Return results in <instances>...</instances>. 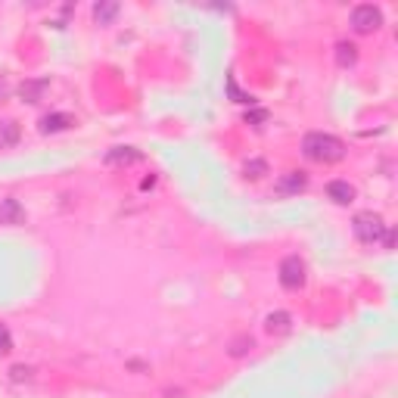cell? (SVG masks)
Masks as SVG:
<instances>
[{"instance_id": "obj_11", "label": "cell", "mask_w": 398, "mask_h": 398, "mask_svg": "<svg viewBox=\"0 0 398 398\" xmlns=\"http://www.w3.org/2000/svg\"><path fill=\"white\" fill-rule=\"evenodd\" d=\"M140 150H134V147H115L106 153V165H134V162H140Z\"/></svg>"}, {"instance_id": "obj_20", "label": "cell", "mask_w": 398, "mask_h": 398, "mask_svg": "<svg viewBox=\"0 0 398 398\" xmlns=\"http://www.w3.org/2000/svg\"><path fill=\"white\" fill-rule=\"evenodd\" d=\"M383 246H386V249H392V246H395V230L386 227V234H383Z\"/></svg>"}, {"instance_id": "obj_4", "label": "cell", "mask_w": 398, "mask_h": 398, "mask_svg": "<svg viewBox=\"0 0 398 398\" xmlns=\"http://www.w3.org/2000/svg\"><path fill=\"white\" fill-rule=\"evenodd\" d=\"M380 25H383V13L376 10L373 4H361V6H354L352 10V28L358 34H371Z\"/></svg>"}, {"instance_id": "obj_10", "label": "cell", "mask_w": 398, "mask_h": 398, "mask_svg": "<svg viewBox=\"0 0 398 398\" xmlns=\"http://www.w3.org/2000/svg\"><path fill=\"white\" fill-rule=\"evenodd\" d=\"M265 330L271 333V336H284V333L293 330V317H289L286 311H271L265 321Z\"/></svg>"}, {"instance_id": "obj_2", "label": "cell", "mask_w": 398, "mask_h": 398, "mask_svg": "<svg viewBox=\"0 0 398 398\" xmlns=\"http://www.w3.org/2000/svg\"><path fill=\"white\" fill-rule=\"evenodd\" d=\"M352 230L364 246H373V243L383 240V234H386V221H383L376 212H361V215H354Z\"/></svg>"}, {"instance_id": "obj_21", "label": "cell", "mask_w": 398, "mask_h": 398, "mask_svg": "<svg viewBox=\"0 0 398 398\" xmlns=\"http://www.w3.org/2000/svg\"><path fill=\"white\" fill-rule=\"evenodd\" d=\"M6 97H10V84H6V78L0 75V103H4Z\"/></svg>"}, {"instance_id": "obj_6", "label": "cell", "mask_w": 398, "mask_h": 398, "mask_svg": "<svg viewBox=\"0 0 398 398\" xmlns=\"http://www.w3.org/2000/svg\"><path fill=\"white\" fill-rule=\"evenodd\" d=\"M305 187H308V178L302 175V171H286V175L277 180V187H274V190H277L280 197H293V193H302Z\"/></svg>"}, {"instance_id": "obj_7", "label": "cell", "mask_w": 398, "mask_h": 398, "mask_svg": "<svg viewBox=\"0 0 398 398\" xmlns=\"http://www.w3.org/2000/svg\"><path fill=\"white\" fill-rule=\"evenodd\" d=\"M72 125H75V119L69 112H50L41 119V134H60V131H69Z\"/></svg>"}, {"instance_id": "obj_18", "label": "cell", "mask_w": 398, "mask_h": 398, "mask_svg": "<svg viewBox=\"0 0 398 398\" xmlns=\"http://www.w3.org/2000/svg\"><path fill=\"white\" fill-rule=\"evenodd\" d=\"M10 373H13V380H32V367H22V364H16Z\"/></svg>"}, {"instance_id": "obj_12", "label": "cell", "mask_w": 398, "mask_h": 398, "mask_svg": "<svg viewBox=\"0 0 398 398\" xmlns=\"http://www.w3.org/2000/svg\"><path fill=\"white\" fill-rule=\"evenodd\" d=\"M19 137H22V131H19L16 121H13V119H0V150L16 147Z\"/></svg>"}, {"instance_id": "obj_5", "label": "cell", "mask_w": 398, "mask_h": 398, "mask_svg": "<svg viewBox=\"0 0 398 398\" xmlns=\"http://www.w3.org/2000/svg\"><path fill=\"white\" fill-rule=\"evenodd\" d=\"M22 221H25L22 202L13 199V197L0 199V224H10V227H16V224H22Z\"/></svg>"}, {"instance_id": "obj_14", "label": "cell", "mask_w": 398, "mask_h": 398, "mask_svg": "<svg viewBox=\"0 0 398 398\" xmlns=\"http://www.w3.org/2000/svg\"><path fill=\"white\" fill-rule=\"evenodd\" d=\"M336 62L343 69L354 66V62H358V47L349 44V41H339V44H336Z\"/></svg>"}, {"instance_id": "obj_9", "label": "cell", "mask_w": 398, "mask_h": 398, "mask_svg": "<svg viewBox=\"0 0 398 398\" xmlns=\"http://www.w3.org/2000/svg\"><path fill=\"white\" fill-rule=\"evenodd\" d=\"M44 91H47V78H28L19 88V97H22V103H38L44 97Z\"/></svg>"}, {"instance_id": "obj_1", "label": "cell", "mask_w": 398, "mask_h": 398, "mask_svg": "<svg viewBox=\"0 0 398 398\" xmlns=\"http://www.w3.org/2000/svg\"><path fill=\"white\" fill-rule=\"evenodd\" d=\"M302 153H305V159H311V162L333 165V162H343L345 159V143L333 134L311 131V134H305V140H302Z\"/></svg>"}, {"instance_id": "obj_17", "label": "cell", "mask_w": 398, "mask_h": 398, "mask_svg": "<svg viewBox=\"0 0 398 398\" xmlns=\"http://www.w3.org/2000/svg\"><path fill=\"white\" fill-rule=\"evenodd\" d=\"M252 349V336H243V339H237L234 345H230V354H237V358H240V354H246Z\"/></svg>"}, {"instance_id": "obj_15", "label": "cell", "mask_w": 398, "mask_h": 398, "mask_svg": "<svg viewBox=\"0 0 398 398\" xmlns=\"http://www.w3.org/2000/svg\"><path fill=\"white\" fill-rule=\"evenodd\" d=\"M246 175H249V178H265L267 175V162H265V159H249V162H246Z\"/></svg>"}, {"instance_id": "obj_19", "label": "cell", "mask_w": 398, "mask_h": 398, "mask_svg": "<svg viewBox=\"0 0 398 398\" xmlns=\"http://www.w3.org/2000/svg\"><path fill=\"white\" fill-rule=\"evenodd\" d=\"M267 119V112L265 110H258V112H252V115H246V121H252L256 128H262V121Z\"/></svg>"}, {"instance_id": "obj_8", "label": "cell", "mask_w": 398, "mask_h": 398, "mask_svg": "<svg viewBox=\"0 0 398 398\" xmlns=\"http://www.w3.org/2000/svg\"><path fill=\"white\" fill-rule=\"evenodd\" d=\"M327 197L336 202V206H349V202H354V187L349 184V180H330Z\"/></svg>"}, {"instance_id": "obj_16", "label": "cell", "mask_w": 398, "mask_h": 398, "mask_svg": "<svg viewBox=\"0 0 398 398\" xmlns=\"http://www.w3.org/2000/svg\"><path fill=\"white\" fill-rule=\"evenodd\" d=\"M13 352V333L6 330V324H0V354Z\"/></svg>"}, {"instance_id": "obj_13", "label": "cell", "mask_w": 398, "mask_h": 398, "mask_svg": "<svg viewBox=\"0 0 398 398\" xmlns=\"http://www.w3.org/2000/svg\"><path fill=\"white\" fill-rule=\"evenodd\" d=\"M115 16H119V4H115V0H100V4H93V19H97L100 25H112Z\"/></svg>"}, {"instance_id": "obj_3", "label": "cell", "mask_w": 398, "mask_h": 398, "mask_svg": "<svg viewBox=\"0 0 398 398\" xmlns=\"http://www.w3.org/2000/svg\"><path fill=\"white\" fill-rule=\"evenodd\" d=\"M277 277H280V286L284 289H302L305 286V262H302L299 256H286L284 262H280V271H277Z\"/></svg>"}]
</instances>
